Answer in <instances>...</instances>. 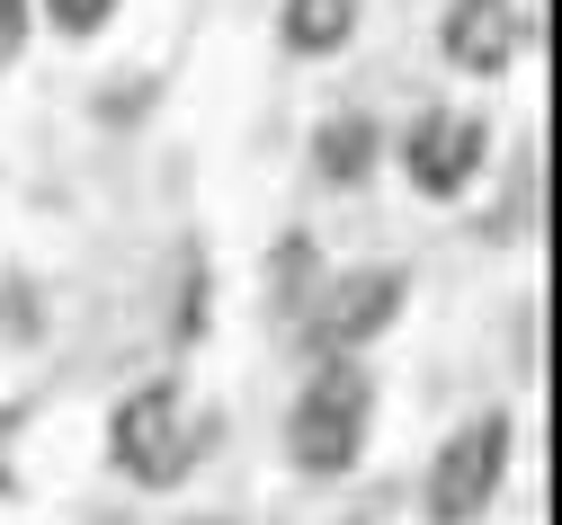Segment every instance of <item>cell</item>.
<instances>
[{
	"label": "cell",
	"instance_id": "cell-1",
	"mask_svg": "<svg viewBox=\"0 0 562 525\" xmlns=\"http://www.w3.org/2000/svg\"><path fill=\"white\" fill-rule=\"evenodd\" d=\"M205 436H215V419H196L179 384H144L108 419V464L125 481H144V490H179L196 472V455H205Z\"/></svg>",
	"mask_w": 562,
	"mask_h": 525
},
{
	"label": "cell",
	"instance_id": "cell-2",
	"mask_svg": "<svg viewBox=\"0 0 562 525\" xmlns=\"http://www.w3.org/2000/svg\"><path fill=\"white\" fill-rule=\"evenodd\" d=\"M367 419H375V384L358 374V356H322V374L295 392V410H286V455H295V472H313V481H339L348 464L367 455Z\"/></svg>",
	"mask_w": 562,
	"mask_h": 525
},
{
	"label": "cell",
	"instance_id": "cell-3",
	"mask_svg": "<svg viewBox=\"0 0 562 525\" xmlns=\"http://www.w3.org/2000/svg\"><path fill=\"white\" fill-rule=\"evenodd\" d=\"M501 481H509V419L482 410V419H464L438 445V464H429V516L438 525H473Z\"/></svg>",
	"mask_w": 562,
	"mask_h": 525
},
{
	"label": "cell",
	"instance_id": "cell-4",
	"mask_svg": "<svg viewBox=\"0 0 562 525\" xmlns=\"http://www.w3.org/2000/svg\"><path fill=\"white\" fill-rule=\"evenodd\" d=\"M482 161H491V134L464 107H429V116L402 134V170H411L419 196H464L482 179Z\"/></svg>",
	"mask_w": 562,
	"mask_h": 525
},
{
	"label": "cell",
	"instance_id": "cell-5",
	"mask_svg": "<svg viewBox=\"0 0 562 525\" xmlns=\"http://www.w3.org/2000/svg\"><path fill=\"white\" fill-rule=\"evenodd\" d=\"M438 36H447L456 71H482V81H491V71H509L544 36V0H456Z\"/></svg>",
	"mask_w": 562,
	"mask_h": 525
},
{
	"label": "cell",
	"instance_id": "cell-6",
	"mask_svg": "<svg viewBox=\"0 0 562 525\" xmlns=\"http://www.w3.org/2000/svg\"><path fill=\"white\" fill-rule=\"evenodd\" d=\"M402 294H411V276H402V267H348V276H330V285H322V304H313L322 347H330V356H358L375 330H393Z\"/></svg>",
	"mask_w": 562,
	"mask_h": 525
},
{
	"label": "cell",
	"instance_id": "cell-7",
	"mask_svg": "<svg viewBox=\"0 0 562 525\" xmlns=\"http://www.w3.org/2000/svg\"><path fill=\"white\" fill-rule=\"evenodd\" d=\"M313 170H322V187H358V179L375 170V116H367V107H339V116L313 134Z\"/></svg>",
	"mask_w": 562,
	"mask_h": 525
},
{
	"label": "cell",
	"instance_id": "cell-8",
	"mask_svg": "<svg viewBox=\"0 0 562 525\" xmlns=\"http://www.w3.org/2000/svg\"><path fill=\"white\" fill-rule=\"evenodd\" d=\"M358 10L367 0H286V10H277V36H286L295 54H339L348 36H358Z\"/></svg>",
	"mask_w": 562,
	"mask_h": 525
},
{
	"label": "cell",
	"instance_id": "cell-9",
	"mask_svg": "<svg viewBox=\"0 0 562 525\" xmlns=\"http://www.w3.org/2000/svg\"><path fill=\"white\" fill-rule=\"evenodd\" d=\"M116 19V0H45V27H63V36H99Z\"/></svg>",
	"mask_w": 562,
	"mask_h": 525
},
{
	"label": "cell",
	"instance_id": "cell-10",
	"mask_svg": "<svg viewBox=\"0 0 562 525\" xmlns=\"http://www.w3.org/2000/svg\"><path fill=\"white\" fill-rule=\"evenodd\" d=\"M27 45V0H0V62H19Z\"/></svg>",
	"mask_w": 562,
	"mask_h": 525
},
{
	"label": "cell",
	"instance_id": "cell-11",
	"mask_svg": "<svg viewBox=\"0 0 562 525\" xmlns=\"http://www.w3.org/2000/svg\"><path fill=\"white\" fill-rule=\"evenodd\" d=\"M205 525H224V516H205Z\"/></svg>",
	"mask_w": 562,
	"mask_h": 525
},
{
	"label": "cell",
	"instance_id": "cell-12",
	"mask_svg": "<svg viewBox=\"0 0 562 525\" xmlns=\"http://www.w3.org/2000/svg\"><path fill=\"white\" fill-rule=\"evenodd\" d=\"M0 481H10V472H0Z\"/></svg>",
	"mask_w": 562,
	"mask_h": 525
}]
</instances>
